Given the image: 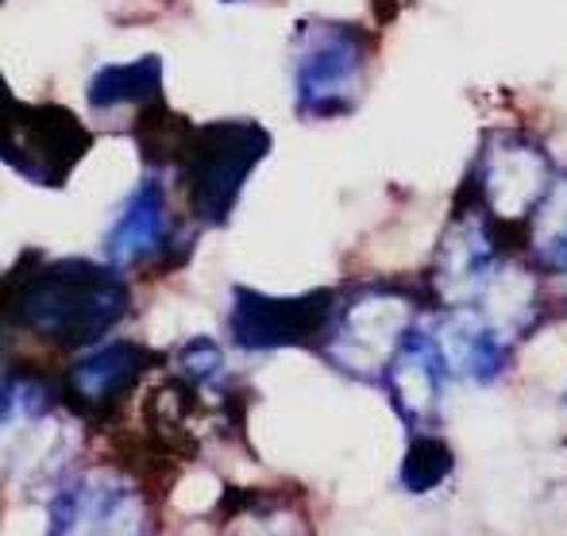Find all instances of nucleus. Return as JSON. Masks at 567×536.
<instances>
[{
    "mask_svg": "<svg viewBox=\"0 0 567 536\" xmlns=\"http://www.w3.org/2000/svg\"><path fill=\"white\" fill-rule=\"evenodd\" d=\"M525 244H529V259L540 270L567 275V171H560L556 186L548 189L545 205L533 216Z\"/></svg>",
    "mask_w": 567,
    "mask_h": 536,
    "instance_id": "17",
    "label": "nucleus"
},
{
    "mask_svg": "<svg viewBox=\"0 0 567 536\" xmlns=\"http://www.w3.org/2000/svg\"><path fill=\"white\" fill-rule=\"evenodd\" d=\"M449 367H444L441 351L433 343V332L417 328L410 340L402 343L394 359H390L386 374L379 386L386 390L390 405H394L398 421L410 432H436L444 405V386H449Z\"/></svg>",
    "mask_w": 567,
    "mask_h": 536,
    "instance_id": "13",
    "label": "nucleus"
},
{
    "mask_svg": "<svg viewBox=\"0 0 567 536\" xmlns=\"http://www.w3.org/2000/svg\"><path fill=\"white\" fill-rule=\"evenodd\" d=\"M433 293H417L402 282H363L343 293L337 321L321 355L348 379L382 382L390 359L421 328V309Z\"/></svg>",
    "mask_w": 567,
    "mask_h": 536,
    "instance_id": "4",
    "label": "nucleus"
},
{
    "mask_svg": "<svg viewBox=\"0 0 567 536\" xmlns=\"http://www.w3.org/2000/svg\"><path fill=\"white\" fill-rule=\"evenodd\" d=\"M189 247L178 216L171 209V186L158 171H147L124 202L116 205L105 236H101V259L120 270L151 267V262H178L174 247Z\"/></svg>",
    "mask_w": 567,
    "mask_h": 536,
    "instance_id": "10",
    "label": "nucleus"
},
{
    "mask_svg": "<svg viewBox=\"0 0 567 536\" xmlns=\"http://www.w3.org/2000/svg\"><path fill=\"white\" fill-rule=\"evenodd\" d=\"M441 351L449 379L471 382V386H491L514 363L517 340L502 324H494L478 306L441 309L436 324L429 328Z\"/></svg>",
    "mask_w": 567,
    "mask_h": 536,
    "instance_id": "12",
    "label": "nucleus"
},
{
    "mask_svg": "<svg viewBox=\"0 0 567 536\" xmlns=\"http://www.w3.org/2000/svg\"><path fill=\"white\" fill-rule=\"evenodd\" d=\"M171 374L182 379L189 390L205 398V402H225L228 398V359L220 351L217 340L209 336H189L178 351H174V363H171Z\"/></svg>",
    "mask_w": 567,
    "mask_h": 536,
    "instance_id": "18",
    "label": "nucleus"
},
{
    "mask_svg": "<svg viewBox=\"0 0 567 536\" xmlns=\"http://www.w3.org/2000/svg\"><path fill=\"white\" fill-rule=\"evenodd\" d=\"M455 471V452L441 432H410L402 467H398V483L405 494H433L441 491Z\"/></svg>",
    "mask_w": 567,
    "mask_h": 536,
    "instance_id": "16",
    "label": "nucleus"
},
{
    "mask_svg": "<svg viewBox=\"0 0 567 536\" xmlns=\"http://www.w3.org/2000/svg\"><path fill=\"white\" fill-rule=\"evenodd\" d=\"M220 536H313L298 498L278 491H231L220 509Z\"/></svg>",
    "mask_w": 567,
    "mask_h": 536,
    "instance_id": "15",
    "label": "nucleus"
},
{
    "mask_svg": "<svg viewBox=\"0 0 567 536\" xmlns=\"http://www.w3.org/2000/svg\"><path fill=\"white\" fill-rule=\"evenodd\" d=\"M132 313V286L105 259H47L28 251L4 282V321L39 343L62 351L97 348Z\"/></svg>",
    "mask_w": 567,
    "mask_h": 536,
    "instance_id": "1",
    "label": "nucleus"
},
{
    "mask_svg": "<svg viewBox=\"0 0 567 536\" xmlns=\"http://www.w3.org/2000/svg\"><path fill=\"white\" fill-rule=\"evenodd\" d=\"M163 101V59L140 54L132 62H109L97 66L85 82V105L93 116H120V112H140Z\"/></svg>",
    "mask_w": 567,
    "mask_h": 536,
    "instance_id": "14",
    "label": "nucleus"
},
{
    "mask_svg": "<svg viewBox=\"0 0 567 536\" xmlns=\"http://www.w3.org/2000/svg\"><path fill=\"white\" fill-rule=\"evenodd\" d=\"M225 4H239V0H225Z\"/></svg>",
    "mask_w": 567,
    "mask_h": 536,
    "instance_id": "20",
    "label": "nucleus"
},
{
    "mask_svg": "<svg viewBox=\"0 0 567 536\" xmlns=\"http://www.w3.org/2000/svg\"><path fill=\"white\" fill-rule=\"evenodd\" d=\"M556 178H560V171H556L553 155L537 135L517 132V127H498V132L483 135V147H478L475 163L463 178L460 202L483 209L509 236L517 231V236L529 239L533 216L545 205Z\"/></svg>",
    "mask_w": 567,
    "mask_h": 536,
    "instance_id": "5",
    "label": "nucleus"
},
{
    "mask_svg": "<svg viewBox=\"0 0 567 536\" xmlns=\"http://www.w3.org/2000/svg\"><path fill=\"white\" fill-rule=\"evenodd\" d=\"M371 66V35L363 23L309 16L290 39L293 112L313 124L343 120L359 109Z\"/></svg>",
    "mask_w": 567,
    "mask_h": 536,
    "instance_id": "3",
    "label": "nucleus"
},
{
    "mask_svg": "<svg viewBox=\"0 0 567 536\" xmlns=\"http://www.w3.org/2000/svg\"><path fill=\"white\" fill-rule=\"evenodd\" d=\"M93 151V132L78 112L54 101L8 97L4 166L35 189H66Z\"/></svg>",
    "mask_w": 567,
    "mask_h": 536,
    "instance_id": "7",
    "label": "nucleus"
},
{
    "mask_svg": "<svg viewBox=\"0 0 567 536\" xmlns=\"http://www.w3.org/2000/svg\"><path fill=\"white\" fill-rule=\"evenodd\" d=\"M43 536H158V517L127 471L93 463L54 478Z\"/></svg>",
    "mask_w": 567,
    "mask_h": 536,
    "instance_id": "6",
    "label": "nucleus"
},
{
    "mask_svg": "<svg viewBox=\"0 0 567 536\" xmlns=\"http://www.w3.org/2000/svg\"><path fill=\"white\" fill-rule=\"evenodd\" d=\"M151 367H158V351L135 340H105L97 348H85L74 363L62 371L59 398L66 410L85 425H105L120 413V405L135 394Z\"/></svg>",
    "mask_w": 567,
    "mask_h": 536,
    "instance_id": "11",
    "label": "nucleus"
},
{
    "mask_svg": "<svg viewBox=\"0 0 567 536\" xmlns=\"http://www.w3.org/2000/svg\"><path fill=\"white\" fill-rule=\"evenodd\" d=\"M270 147L275 140L259 120L231 116L189 124L171 166L189 220L197 228H225L244 197V186L270 155Z\"/></svg>",
    "mask_w": 567,
    "mask_h": 536,
    "instance_id": "2",
    "label": "nucleus"
},
{
    "mask_svg": "<svg viewBox=\"0 0 567 536\" xmlns=\"http://www.w3.org/2000/svg\"><path fill=\"white\" fill-rule=\"evenodd\" d=\"M0 410H4V432L35 429V425H43V421H51L54 386L43 379V374L8 367L4 371V402H0Z\"/></svg>",
    "mask_w": 567,
    "mask_h": 536,
    "instance_id": "19",
    "label": "nucleus"
},
{
    "mask_svg": "<svg viewBox=\"0 0 567 536\" xmlns=\"http://www.w3.org/2000/svg\"><path fill=\"white\" fill-rule=\"evenodd\" d=\"M509 247V231L498 220H491L475 205L455 202L452 220L444 228L441 244H436L433 267H429L425 290L433 293V306L460 309L475 306L494 282L502 267L514 259Z\"/></svg>",
    "mask_w": 567,
    "mask_h": 536,
    "instance_id": "9",
    "label": "nucleus"
},
{
    "mask_svg": "<svg viewBox=\"0 0 567 536\" xmlns=\"http://www.w3.org/2000/svg\"><path fill=\"white\" fill-rule=\"evenodd\" d=\"M337 290L306 293H262L255 286H231L228 301V336L239 351H286L313 348L321 351L337 321Z\"/></svg>",
    "mask_w": 567,
    "mask_h": 536,
    "instance_id": "8",
    "label": "nucleus"
}]
</instances>
